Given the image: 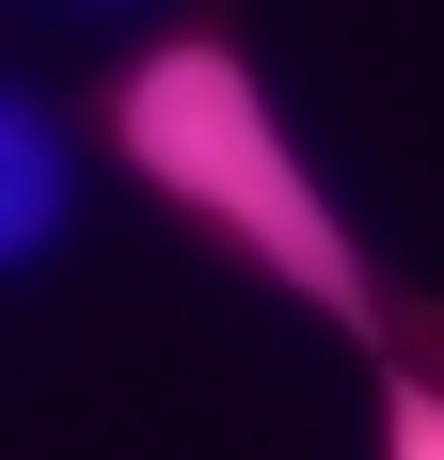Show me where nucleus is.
<instances>
[{"label": "nucleus", "mask_w": 444, "mask_h": 460, "mask_svg": "<svg viewBox=\"0 0 444 460\" xmlns=\"http://www.w3.org/2000/svg\"><path fill=\"white\" fill-rule=\"evenodd\" d=\"M111 143H128V175H143V190H175L191 223H222L254 270H286L317 318H350L365 349H397V366H444V333L413 318L397 286L365 270V238L317 207V175H302V143H286V111L254 95V64H238L222 32L143 48L128 80H111Z\"/></svg>", "instance_id": "nucleus-1"}, {"label": "nucleus", "mask_w": 444, "mask_h": 460, "mask_svg": "<svg viewBox=\"0 0 444 460\" xmlns=\"http://www.w3.org/2000/svg\"><path fill=\"white\" fill-rule=\"evenodd\" d=\"M48 223H64V143H48L16 95H0V270H16Z\"/></svg>", "instance_id": "nucleus-2"}, {"label": "nucleus", "mask_w": 444, "mask_h": 460, "mask_svg": "<svg viewBox=\"0 0 444 460\" xmlns=\"http://www.w3.org/2000/svg\"><path fill=\"white\" fill-rule=\"evenodd\" d=\"M381 460H444V381H429V366L381 381Z\"/></svg>", "instance_id": "nucleus-3"}]
</instances>
